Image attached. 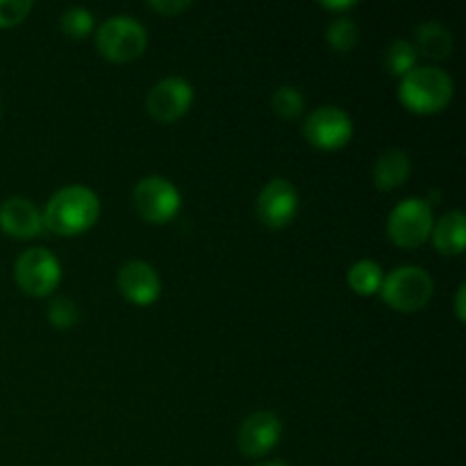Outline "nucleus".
Listing matches in <instances>:
<instances>
[{"label": "nucleus", "mask_w": 466, "mask_h": 466, "mask_svg": "<svg viewBox=\"0 0 466 466\" xmlns=\"http://www.w3.org/2000/svg\"><path fill=\"white\" fill-rule=\"evenodd\" d=\"M41 217H44V228L55 235L77 237L96 226L100 217V200L89 187H64L48 200Z\"/></svg>", "instance_id": "obj_1"}, {"label": "nucleus", "mask_w": 466, "mask_h": 466, "mask_svg": "<svg viewBox=\"0 0 466 466\" xmlns=\"http://www.w3.org/2000/svg\"><path fill=\"white\" fill-rule=\"evenodd\" d=\"M453 80L437 66H414L405 73L399 86V98L405 109L414 114H437L453 100Z\"/></svg>", "instance_id": "obj_2"}, {"label": "nucleus", "mask_w": 466, "mask_h": 466, "mask_svg": "<svg viewBox=\"0 0 466 466\" xmlns=\"http://www.w3.org/2000/svg\"><path fill=\"white\" fill-rule=\"evenodd\" d=\"M435 291V282L421 267H399L385 276L380 296L391 309L403 314L419 312L426 308Z\"/></svg>", "instance_id": "obj_3"}, {"label": "nucleus", "mask_w": 466, "mask_h": 466, "mask_svg": "<svg viewBox=\"0 0 466 466\" xmlns=\"http://www.w3.org/2000/svg\"><path fill=\"white\" fill-rule=\"evenodd\" d=\"M148 46L146 27L132 16H112L96 32V48L105 59L116 64L135 62Z\"/></svg>", "instance_id": "obj_4"}, {"label": "nucleus", "mask_w": 466, "mask_h": 466, "mask_svg": "<svg viewBox=\"0 0 466 466\" xmlns=\"http://www.w3.org/2000/svg\"><path fill=\"white\" fill-rule=\"evenodd\" d=\"M435 217L428 200L405 198L396 205L387 218V237L400 248H419L431 239Z\"/></svg>", "instance_id": "obj_5"}, {"label": "nucleus", "mask_w": 466, "mask_h": 466, "mask_svg": "<svg viewBox=\"0 0 466 466\" xmlns=\"http://www.w3.org/2000/svg\"><path fill=\"white\" fill-rule=\"evenodd\" d=\"M135 209L148 223H168L182 208V196L171 180L162 176H148L132 191Z\"/></svg>", "instance_id": "obj_6"}, {"label": "nucleus", "mask_w": 466, "mask_h": 466, "mask_svg": "<svg viewBox=\"0 0 466 466\" xmlns=\"http://www.w3.org/2000/svg\"><path fill=\"white\" fill-rule=\"evenodd\" d=\"M14 278H16L18 287L25 291L27 296L35 299H44V296L53 294L62 280V267H59L57 258L46 248H30L21 253L14 267Z\"/></svg>", "instance_id": "obj_7"}, {"label": "nucleus", "mask_w": 466, "mask_h": 466, "mask_svg": "<svg viewBox=\"0 0 466 466\" xmlns=\"http://www.w3.org/2000/svg\"><path fill=\"white\" fill-rule=\"evenodd\" d=\"M303 137L309 141V146L319 150H341L350 139H353V121L349 114L339 107H319L305 118Z\"/></svg>", "instance_id": "obj_8"}, {"label": "nucleus", "mask_w": 466, "mask_h": 466, "mask_svg": "<svg viewBox=\"0 0 466 466\" xmlns=\"http://www.w3.org/2000/svg\"><path fill=\"white\" fill-rule=\"evenodd\" d=\"M194 103V89L185 77H164L148 91L146 107L159 123H176Z\"/></svg>", "instance_id": "obj_9"}, {"label": "nucleus", "mask_w": 466, "mask_h": 466, "mask_svg": "<svg viewBox=\"0 0 466 466\" xmlns=\"http://www.w3.org/2000/svg\"><path fill=\"white\" fill-rule=\"evenodd\" d=\"M299 214V191L285 177L268 182L258 196V218L267 228H287Z\"/></svg>", "instance_id": "obj_10"}, {"label": "nucleus", "mask_w": 466, "mask_h": 466, "mask_svg": "<svg viewBox=\"0 0 466 466\" xmlns=\"http://www.w3.org/2000/svg\"><path fill=\"white\" fill-rule=\"evenodd\" d=\"M282 435V423L280 417L271 410H262L255 412L241 423L239 435H237V446H239L241 455L250 460L264 458L276 449Z\"/></svg>", "instance_id": "obj_11"}, {"label": "nucleus", "mask_w": 466, "mask_h": 466, "mask_svg": "<svg viewBox=\"0 0 466 466\" xmlns=\"http://www.w3.org/2000/svg\"><path fill=\"white\" fill-rule=\"evenodd\" d=\"M116 287L123 299L135 305H141V308L153 305L159 299V291H162L157 271L150 264L139 262V259L123 264L116 276Z\"/></svg>", "instance_id": "obj_12"}, {"label": "nucleus", "mask_w": 466, "mask_h": 466, "mask_svg": "<svg viewBox=\"0 0 466 466\" xmlns=\"http://www.w3.org/2000/svg\"><path fill=\"white\" fill-rule=\"evenodd\" d=\"M0 228L14 239H32L44 230V217L32 200L14 196L0 205Z\"/></svg>", "instance_id": "obj_13"}, {"label": "nucleus", "mask_w": 466, "mask_h": 466, "mask_svg": "<svg viewBox=\"0 0 466 466\" xmlns=\"http://www.w3.org/2000/svg\"><path fill=\"white\" fill-rule=\"evenodd\" d=\"M432 244L446 258H458L466 246V218L460 209L444 214L440 221L432 226Z\"/></svg>", "instance_id": "obj_14"}, {"label": "nucleus", "mask_w": 466, "mask_h": 466, "mask_svg": "<svg viewBox=\"0 0 466 466\" xmlns=\"http://www.w3.org/2000/svg\"><path fill=\"white\" fill-rule=\"evenodd\" d=\"M412 173V162L399 148H390L378 157L373 167V185L380 191H394L403 185Z\"/></svg>", "instance_id": "obj_15"}, {"label": "nucleus", "mask_w": 466, "mask_h": 466, "mask_svg": "<svg viewBox=\"0 0 466 466\" xmlns=\"http://www.w3.org/2000/svg\"><path fill=\"white\" fill-rule=\"evenodd\" d=\"M412 46L417 55L441 62V59L451 57V53H453V36H451V32L444 25L428 21L417 27Z\"/></svg>", "instance_id": "obj_16"}, {"label": "nucleus", "mask_w": 466, "mask_h": 466, "mask_svg": "<svg viewBox=\"0 0 466 466\" xmlns=\"http://www.w3.org/2000/svg\"><path fill=\"white\" fill-rule=\"evenodd\" d=\"M382 280V268L380 264L371 262V259H360L353 267L349 268V287L358 296H373L380 291Z\"/></svg>", "instance_id": "obj_17"}, {"label": "nucleus", "mask_w": 466, "mask_h": 466, "mask_svg": "<svg viewBox=\"0 0 466 466\" xmlns=\"http://www.w3.org/2000/svg\"><path fill=\"white\" fill-rule=\"evenodd\" d=\"M417 50H414L412 41H405V39H396L391 41L390 48L385 53V66L391 76H399L403 77L405 73L412 71L417 66Z\"/></svg>", "instance_id": "obj_18"}, {"label": "nucleus", "mask_w": 466, "mask_h": 466, "mask_svg": "<svg viewBox=\"0 0 466 466\" xmlns=\"http://www.w3.org/2000/svg\"><path fill=\"white\" fill-rule=\"evenodd\" d=\"M271 105H273V112H276L278 116L285 118V121H294V118H299L300 114H303L305 98L296 86L282 85L278 86L276 94H273Z\"/></svg>", "instance_id": "obj_19"}, {"label": "nucleus", "mask_w": 466, "mask_h": 466, "mask_svg": "<svg viewBox=\"0 0 466 466\" xmlns=\"http://www.w3.org/2000/svg\"><path fill=\"white\" fill-rule=\"evenodd\" d=\"M326 39L332 50H337V53H349V50L355 48V44H358L360 39L358 25H355L349 16L335 18V21L328 25Z\"/></svg>", "instance_id": "obj_20"}, {"label": "nucleus", "mask_w": 466, "mask_h": 466, "mask_svg": "<svg viewBox=\"0 0 466 466\" xmlns=\"http://www.w3.org/2000/svg\"><path fill=\"white\" fill-rule=\"evenodd\" d=\"M59 27L71 39H85L94 30V14L85 7H71L59 18Z\"/></svg>", "instance_id": "obj_21"}, {"label": "nucleus", "mask_w": 466, "mask_h": 466, "mask_svg": "<svg viewBox=\"0 0 466 466\" xmlns=\"http://www.w3.org/2000/svg\"><path fill=\"white\" fill-rule=\"evenodd\" d=\"M48 321L53 323L57 330H68V328L76 326L80 321V312H77V305L71 299H57L53 300L48 309Z\"/></svg>", "instance_id": "obj_22"}, {"label": "nucleus", "mask_w": 466, "mask_h": 466, "mask_svg": "<svg viewBox=\"0 0 466 466\" xmlns=\"http://www.w3.org/2000/svg\"><path fill=\"white\" fill-rule=\"evenodd\" d=\"M32 12L30 0H0V27L18 25Z\"/></svg>", "instance_id": "obj_23"}, {"label": "nucleus", "mask_w": 466, "mask_h": 466, "mask_svg": "<svg viewBox=\"0 0 466 466\" xmlns=\"http://www.w3.org/2000/svg\"><path fill=\"white\" fill-rule=\"evenodd\" d=\"M148 7L162 16H177L191 7L189 0H150Z\"/></svg>", "instance_id": "obj_24"}, {"label": "nucleus", "mask_w": 466, "mask_h": 466, "mask_svg": "<svg viewBox=\"0 0 466 466\" xmlns=\"http://www.w3.org/2000/svg\"><path fill=\"white\" fill-rule=\"evenodd\" d=\"M466 285L458 287V296H455V314H458V321H466Z\"/></svg>", "instance_id": "obj_25"}, {"label": "nucleus", "mask_w": 466, "mask_h": 466, "mask_svg": "<svg viewBox=\"0 0 466 466\" xmlns=\"http://www.w3.org/2000/svg\"><path fill=\"white\" fill-rule=\"evenodd\" d=\"M321 7L335 9V12H344V9H353L355 3L353 0H344V3H321Z\"/></svg>", "instance_id": "obj_26"}, {"label": "nucleus", "mask_w": 466, "mask_h": 466, "mask_svg": "<svg viewBox=\"0 0 466 466\" xmlns=\"http://www.w3.org/2000/svg\"><path fill=\"white\" fill-rule=\"evenodd\" d=\"M258 466H287L285 462H264V464H258Z\"/></svg>", "instance_id": "obj_27"}]
</instances>
